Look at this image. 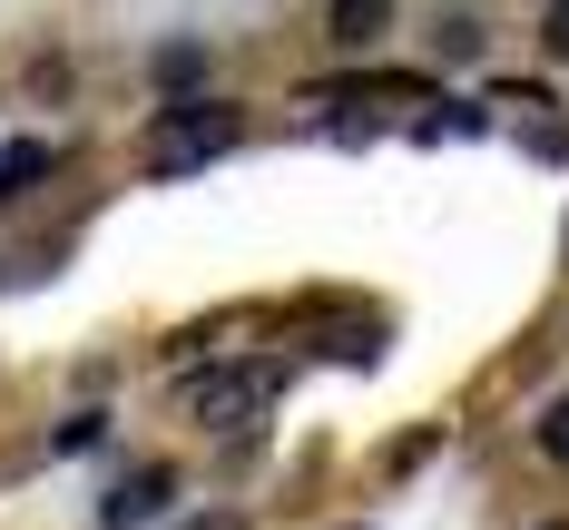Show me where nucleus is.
Returning a JSON list of instances; mask_svg holds the SVG:
<instances>
[{
    "label": "nucleus",
    "instance_id": "nucleus-1",
    "mask_svg": "<svg viewBox=\"0 0 569 530\" xmlns=\"http://www.w3.org/2000/svg\"><path fill=\"white\" fill-rule=\"evenodd\" d=\"M217 148H236V109H217V99H177V109H158V128H148V168L158 177L207 168Z\"/></svg>",
    "mask_w": 569,
    "mask_h": 530
},
{
    "label": "nucleus",
    "instance_id": "nucleus-2",
    "mask_svg": "<svg viewBox=\"0 0 569 530\" xmlns=\"http://www.w3.org/2000/svg\"><path fill=\"white\" fill-rule=\"evenodd\" d=\"M276 393H284L276 363H227V373H207V383H197V422H207V432H246Z\"/></svg>",
    "mask_w": 569,
    "mask_h": 530
},
{
    "label": "nucleus",
    "instance_id": "nucleus-3",
    "mask_svg": "<svg viewBox=\"0 0 569 530\" xmlns=\"http://www.w3.org/2000/svg\"><path fill=\"white\" fill-rule=\"evenodd\" d=\"M168 501H177V471H168V462H148V471H128L109 501H99V521H109V530H138V521H158Z\"/></svg>",
    "mask_w": 569,
    "mask_h": 530
},
{
    "label": "nucleus",
    "instance_id": "nucleus-4",
    "mask_svg": "<svg viewBox=\"0 0 569 530\" xmlns=\"http://www.w3.org/2000/svg\"><path fill=\"white\" fill-rule=\"evenodd\" d=\"M393 30V0H335L325 10V40H343V50H373Z\"/></svg>",
    "mask_w": 569,
    "mask_h": 530
},
{
    "label": "nucleus",
    "instance_id": "nucleus-5",
    "mask_svg": "<svg viewBox=\"0 0 569 530\" xmlns=\"http://www.w3.org/2000/svg\"><path fill=\"white\" fill-rule=\"evenodd\" d=\"M50 138H20V148H10V158H0V197H10V187H30V177H50Z\"/></svg>",
    "mask_w": 569,
    "mask_h": 530
},
{
    "label": "nucleus",
    "instance_id": "nucleus-6",
    "mask_svg": "<svg viewBox=\"0 0 569 530\" xmlns=\"http://www.w3.org/2000/svg\"><path fill=\"white\" fill-rule=\"evenodd\" d=\"M540 452H550V462H569V393L540 412Z\"/></svg>",
    "mask_w": 569,
    "mask_h": 530
},
{
    "label": "nucleus",
    "instance_id": "nucleus-7",
    "mask_svg": "<svg viewBox=\"0 0 569 530\" xmlns=\"http://www.w3.org/2000/svg\"><path fill=\"white\" fill-rule=\"evenodd\" d=\"M530 148L540 158H569V118H530Z\"/></svg>",
    "mask_w": 569,
    "mask_h": 530
},
{
    "label": "nucleus",
    "instance_id": "nucleus-8",
    "mask_svg": "<svg viewBox=\"0 0 569 530\" xmlns=\"http://www.w3.org/2000/svg\"><path fill=\"white\" fill-rule=\"evenodd\" d=\"M540 40H550V59H569V0H550V10H540Z\"/></svg>",
    "mask_w": 569,
    "mask_h": 530
},
{
    "label": "nucleus",
    "instance_id": "nucleus-9",
    "mask_svg": "<svg viewBox=\"0 0 569 530\" xmlns=\"http://www.w3.org/2000/svg\"><path fill=\"white\" fill-rule=\"evenodd\" d=\"M187 530H236V521H187Z\"/></svg>",
    "mask_w": 569,
    "mask_h": 530
},
{
    "label": "nucleus",
    "instance_id": "nucleus-10",
    "mask_svg": "<svg viewBox=\"0 0 569 530\" xmlns=\"http://www.w3.org/2000/svg\"><path fill=\"white\" fill-rule=\"evenodd\" d=\"M540 530H569V521H540Z\"/></svg>",
    "mask_w": 569,
    "mask_h": 530
}]
</instances>
